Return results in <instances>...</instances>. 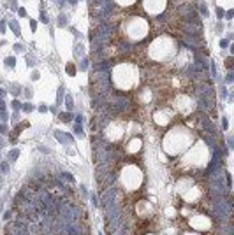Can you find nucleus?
Masks as SVG:
<instances>
[{"instance_id": "obj_2", "label": "nucleus", "mask_w": 234, "mask_h": 235, "mask_svg": "<svg viewBox=\"0 0 234 235\" xmlns=\"http://www.w3.org/2000/svg\"><path fill=\"white\" fill-rule=\"evenodd\" d=\"M104 2H106V0H92V4H95L97 7H99V5H102Z\"/></svg>"}, {"instance_id": "obj_1", "label": "nucleus", "mask_w": 234, "mask_h": 235, "mask_svg": "<svg viewBox=\"0 0 234 235\" xmlns=\"http://www.w3.org/2000/svg\"><path fill=\"white\" fill-rule=\"evenodd\" d=\"M183 40L187 42V46H190V47H197V40H196V35H185L183 37Z\"/></svg>"}, {"instance_id": "obj_3", "label": "nucleus", "mask_w": 234, "mask_h": 235, "mask_svg": "<svg viewBox=\"0 0 234 235\" xmlns=\"http://www.w3.org/2000/svg\"><path fill=\"white\" fill-rule=\"evenodd\" d=\"M7 65H14V60L12 58H7Z\"/></svg>"}]
</instances>
